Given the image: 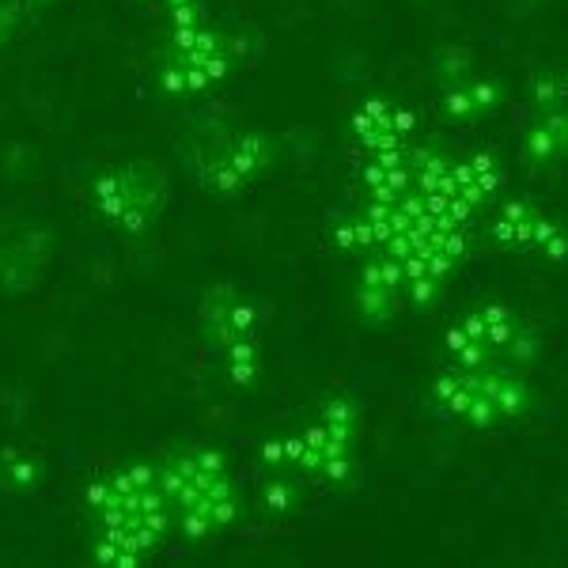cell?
Here are the masks:
<instances>
[{"label": "cell", "instance_id": "obj_5", "mask_svg": "<svg viewBox=\"0 0 568 568\" xmlns=\"http://www.w3.org/2000/svg\"><path fill=\"white\" fill-rule=\"evenodd\" d=\"M433 406L466 428H500L527 414L530 387L519 368H504V364L455 368L452 364L433 383Z\"/></svg>", "mask_w": 568, "mask_h": 568}, {"label": "cell", "instance_id": "obj_6", "mask_svg": "<svg viewBox=\"0 0 568 568\" xmlns=\"http://www.w3.org/2000/svg\"><path fill=\"white\" fill-rule=\"evenodd\" d=\"M356 439H361V409H356L353 398H334L323 409V417L307 425L300 436L273 439L265 447V459L304 470L315 481L342 485L349 481L356 466Z\"/></svg>", "mask_w": 568, "mask_h": 568}, {"label": "cell", "instance_id": "obj_13", "mask_svg": "<svg viewBox=\"0 0 568 568\" xmlns=\"http://www.w3.org/2000/svg\"><path fill=\"white\" fill-rule=\"evenodd\" d=\"M414 130H417L414 114H409V110H402V106H394L390 99H379V95L364 99V103L356 106V114H353V136H356V144H361L364 152L409 141Z\"/></svg>", "mask_w": 568, "mask_h": 568}, {"label": "cell", "instance_id": "obj_2", "mask_svg": "<svg viewBox=\"0 0 568 568\" xmlns=\"http://www.w3.org/2000/svg\"><path fill=\"white\" fill-rule=\"evenodd\" d=\"M88 508L95 524V561L114 568H136L171 530L163 474L144 463L99 478L88 489Z\"/></svg>", "mask_w": 568, "mask_h": 568}, {"label": "cell", "instance_id": "obj_10", "mask_svg": "<svg viewBox=\"0 0 568 568\" xmlns=\"http://www.w3.org/2000/svg\"><path fill=\"white\" fill-rule=\"evenodd\" d=\"M273 149L262 133H213L197 152V179L216 194H235L265 175Z\"/></svg>", "mask_w": 568, "mask_h": 568}, {"label": "cell", "instance_id": "obj_9", "mask_svg": "<svg viewBox=\"0 0 568 568\" xmlns=\"http://www.w3.org/2000/svg\"><path fill=\"white\" fill-rule=\"evenodd\" d=\"M163 201H168V182L155 168L125 163V168H110L106 175L95 179L99 213L130 235L149 232L155 216L163 213Z\"/></svg>", "mask_w": 568, "mask_h": 568}, {"label": "cell", "instance_id": "obj_11", "mask_svg": "<svg viewBox=\"0 0 568 568\" xmlns=\"http://www.w3.org/2000/svg\"><path fill=\"white\" fill-rule=\"evenodd\" d=\"M489 240L504 251L542 254L549 262L568 258V232L530 201H504L489 220Z\"/></svg>", "mask_w": 568, "mask_h": 568}, {"label": "cell", "instance_id": "obj_12", "mask_svg": "<svg viewBox=\"0 0 568 568\" xmlns=\"http://www.w3.org/2000/svg\"><path fill=\"white\" fill-rule=\"evenodd\" d=\"M439 88H444V114L452 122H481L500 106V84L474 77L470 58L463 50H444V58H439Z\"/></svg>", "mask_w": 568, "mask_h": 568}, {"label": "cell", "instance_id": "obj_8", "mask_svg": "<svg viewBox=\"0 0 568 568\" xmlns=\"http://www.w3.org/2000/svg\"><path fill=\"white\" fill-rule=\"evenodd\" d=\"M209 342H216L224 356V372L235 387H254L262 375V342H258V315L240 292L213 288L201 307Z\"/></svg>", "mask_w": 568, "mask_h": 568}, {"label": "cell", "instance_id": "obj_7", "mask_svg": "<svg viewBox=\"0 0 568 568\" xmlns=\"http://www.w3.org/2000/svg\"><path fill=\"white\" fill-rule=\"evenodd\" d=\"M447 361L455 368H481V364H504V368L527 372L538 356V334L524 318L504 304L478 307L447 329L444 337Z\"/></svg>", "mask_w": 568, "mask_h": 568}, {"label": "cell", "instance_id": "obj_3", "mask_svg": "<svg viewBox=\"0 0 568 568\" xmlns=\"http://www.w3.org/2000/svg\"><path fill=\"white\" fill-rule=\"evenodd\" d=\"M232 72V42L209 20L205 0H168V42L160 53V88L201 95Z\"/></svg>", "mask_w": 568, "mask_h": 568}, {"label": "cell", "instance_id": "obj_14", "mask_svg": "<svg viewBox=\"0 0 568 568\" xmlns=\"http://www.w3.org/2000/svg\"><path fill=\"white\" fill-rule=\"evenodd\" d=\"M524 152L535 168H554V163L568 160V106L549 91L530 118V130L524 141Z\"/></svg>", "mask_w": 568, "mask_h": 568}, {"label": "cell", "instance_id": "obj_4", "mask_svg": "<svg viewBox=\"0 0 568 568\" xmlns=\"http://www.w3.org/2000/svg\"><path fill=\"white\" fill-rule=\"evenodd\" d=\"M163 493L171 504V527L186 538H209L240 516V493L224 455L190 447L163 466Z\"/></svg>", "mask_w": 568, "mask_h": 568}, {"label": "cell", "instance_id": "obj_1", "mask_svg": "<svg viewBox=\"0 0 568 568\" xmlns=\"http://www.w3.org/2000/svg\"><path fill=\"white\" fill-rule=\"evenodd\" d=\"M364 205L337 227V246L361 254L356 304L372 323L402 307H428L459 273L470 224L493 205L500 168L493 155H452L414 136L372 149L364 163Z\"/></svg>", "mask_w": 568, "mask_h": 568}]
</instances>
